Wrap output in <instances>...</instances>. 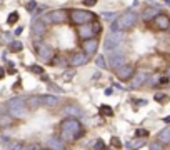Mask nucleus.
I'll list each match as a JSON object with an SVG mask.
<instances>
[{
	"label": "nucleus",
	"instance_id": "nucleus-1",
	"mask_svg": "<svg viewBox=\"0 0 170 150\" xmlns=\"http://www.w3.org/2000/svg\"><path fill=\"white\" fill-rule=\"evenodd\" d=\"M84 135V127H82L78 119H65L60 124V137L59 139L65 144H72L77 139Z\"/></svg>",
	"mask_w": 170,
	"mask_h": 150
},
{
	"label": "nucleus",
	"instance_id": "nucleus-2",
	"mask_svg": "<svg viewBox=\"0 0 170 150\" xmlns=\"http://www.w3.org/2000/svg\"><path fill=\"white\" fill-rule=\"evenodd\" d=\"M93 20H98V15L90 10H85V9H70L68 10V22L75 27L85 25V23H90Z\"/></svg>",
	"mask_w": 170,
	"mask_h": 150
},
{
	"label": "nucleus",
	"instance_id": "nucleus-3",
	"mask_svg": "<svg viewBox=\"0 0 170 150\" xmlns=\"http://www.w3.org/2000/svg\"><path fill=\"white\" fill-rule=\"evenodd\" d=\"M139 20V15L134 10H125L122 15H118L117 18L112 22V32H123L132 28Z\"/></svg>",
	"mask_w": 170,
	"mask_h": 150
},
{
	"label": "nucleus",
	"instance_id": "nucleus-4",
	"mask_svg": "<svg viewBox=\"0 0 170 150\" xmlns=\"http://www.w3.org/2000/svg\"><path fill=\"white\" fill-rule=\"evenodd\" d=\"M102 32V23L98 20H93L90 23H85V25H80L77 27V37L85 42V40H90V39H97Z\"/></svg>",
	"mask_w": 170,
	"mask_h": 150
},
{
	"label": "nucleus",
	"instance_id": "nucleus-5",
	"mask_svg": "<svg viewBox=\"0 0 170 150\" xmlns=\"http://www.w3.org/2000/svg\"><path fill=\"white\" fill-rule=\"evenodd\" d=\"M45 25H60V23L67 22L68 20V9H55V10H50L42 17Z\"/></svg>",
	"mask_w": 170,
	"mask_h": 150
},
{
	"label": "nucleus",
	"instance_id": "nucleus-6",
	"mask_svg": "<svg viewBox=\"0 0 170 150\" xmlns=\"http://www.w3.org/2000/svg\"><path fill=\"white\" fill-rule=\"evenodd\" d=\"M5 105H7V108H9L10 115L14 117V119H23V117H25V113H27L25 99H22V97H14V99H10Z\"/></svg>",
	"mask_w": 170,
	"mask_h": 150
},
{
	"label": "nucleus",
	"instance_id": "nucleus-7",
	"mask_svg": "<svg viewBox=\"0 0 170 150\" xmlns=\"http://www.w3.org/2000/svg\"><path fill=\"white\" fill-rule=\"evenodd\" d=\"M107 67H110L112 70H117L120 65H123L125 63V54H123L122 50H118V48H115V50L112 52H107Z\"/></svg>",
	"mask_w": 170,
	"mask_h": 150
},
{
	"label": "nucleus",
	"instance_id": "nucleus-8",
	"mask_svg": "<svg viewBox=\"0 0 170 150\" xmlns=\"http://www.w3.org/2000/svg\"><path fill=\"white\" fill-rule=\"evenodd\" d=\"M35 52H37V55H39V59L45 63H50V60L53 59V55H55L53 48L45 42H35Z\"/></svg>",
	"mask_w": 170,
	"mask_h": 150
},
{
	"label": "nucleus",
	"instance_id": "nucleus-9",
	"mask_svg": "<svg viewBox=\"0 0 170 150\" xmlns=\"http://www.w3.org/2000/svg\"><path fill=\"white\" fill-rule=\"evenodd\" d=\"M122 42H123V34L122 32H110V34L105 37L103 48H105V52H112V50H115V48H118Z\"/></svg>",
	"mask_w": 170,
	"mask_h": 150
},
{
	"label": "nucleus",
	"instance_id": "nucleus-10",
	"mask_svg": "<svg viewBox=\"0 0 170 150\" xmlns=\"http://www.w3.org/2000/svg\"><path fill=\"white\" fill-rule=\"evenodd\" d=\"M30 32H32V37H34L35 40L37 39H42L45 34H47V25L44 23L42 18H34L30 23Z\"/></svg>",
	"mask_w": 170,
	"mask_h": 150
},
{
	"label": "nucleus",
	"instance_id": "nucleus-11",
	"mask_svg": "<svg viewBox=\"0 0 170 150\" xmlns=\"http://www.w3.org/2000/svg\"><path fill=\"white\" fill-rule=\"evenodd\" d=\"M135 74V67L130 65V63H123V65H120L117 70H115V75H117L118 80H122V82H127V80H130L132 77Z\"/></svg>",
	"mask_w": 170,
	"mask_h": 150
},
{
	"label": "nucleus",
	"instance_id": "nucleus-12",
	"mask_svg": "<svg viewBox=\"0 0 170 150\" xmlns=\"http://www.w3.org/2000/svg\"><path fill=\"white\" fill-rule=\"evenodd\" d=\"M153 20V28L155 30H159V32H165V30H168V25H170V17L167 14H159V15H155V17L152 18Z\"/></svg>",
	"mask_w": 170,
	"mask_h": 150
},
{
	"label": "nucleus",
	"instance_id": "nucleus-13",
	"mask_svg": "<svg viewBox=\"0 0 170 150\" xmlns=\"http://www.w3.org/2000/svg\"><path fill=\"white\" fill-rule=\"evenodd\" d=\"M98 39H90V40H85L84 43H82V52L89 57H95L97 55V50H98Z\"/></svg>",
	"mask_w": 170,
	"mask_h": 150
},
{
	"label": "nucleus",
	"instance_id": "nucleus-14",
	"mask_svg": "<svg viewBox=\"0 0 170 150\" xmlns=\"http://www.w3.org/2000/svg\"><path fill=\"white\" fill-rule=\"evenodd\" d=\"M89 60H90V59H89V57H87L82 50H80V52H73V54L68 57V65L73 67V68H77V67L85 65Z\"/></svg>",
	"mask_w": 170,
	"mask_h": 150
},
{
	"label": "nucleus",
	"instance_id": "nucleus-15",
	"mask_svg": "<svg viewBox=\"0 0 170 150\" xmlns=\"http://www.w3.org/2000/svg\"><path fill=\"white\" fill-rule=\"evenodd\" d=\"M62 112H64V115L67 117V119H80V117H84L82 108L78 107V105H75V103H67V105H64Z\"/></svg>",
	"mask_w": 170,
	"mask_h": 150
},
{
	"label": "nucleus",
	"instance_id": "nucleus-16",
	"mask_svg": "<svg viewBox=\"0 0 170 150\" xmlns=\"http://www.w3.org/2000/svg\"><path fill=\"white\" fill-rule=\"evenodd\" d=\"M147 80H148V74H147V72H145V70H139V72H135L134 77L130 79V87L132 88H139V87H142Z\"/></svg>",
	"mask_w": 170,
	"mask_h": 150
},
{
	"label": "nucleus",
	"instance_id": "nucleus-17",
	"mask_svg": "<svg viewBox=\"0 0 170 150\" xmlns=\"http://www.w3.org/2000/svg\"><path fill=\"white\" fill-rule=\"evenodd\" d=\"M40 103L48 107V108H53L60 103V99L53 94H45V95H40Z\"/></svg>",
	"mask_w": 170,
	"mask_h": 150
},
{
	"label": "nucleus",
	"instance_id": "nucleus-18",
	"mask_svg": "<svg viewBox=\"0 0 170 150\" xmlns=\"http://www.w3.org/2000/svg\"><path fill=\"white\" fill-rule=\"evenodd\" d=\"M65 147H67V144L62 142L59 137H50V139H47V148H50V150H65Z\"/></svg>",
	"mask_w": 170,
	"mask_h": 150
},
{
	"label": "nucleus",
	"instance_id": "nucleus-19",
	"mask_svg": "<svg viewBox=\"0 0 170 150\" xmlns=\"http://www.w3.org/2000/svg\"><path fill=\"white\" fill-rule=\"evenodd\" d=\"M40 95H30L25 99V107L27 110H37V108L40 107Z\"/></svg>",
	"mask_w": 170,
	"mask_h": 150
},
{
	"label": "nucleus",
	"instance_id": "nucleus-20",
	"mask_svg": "<svg viewBox=\"0 0 170 150\" xmlns=\"http://www.w3.org/2000/svg\"><path fill=\"white\" fill-rule=\"evenodd\" d=\"M160 12L159 9H157L155 5H150V7H145L143 12H142V20H145V22H148V20H152L155 15H159Z\"/></svg>",
	"mask_w": 170,
	"mask_h": 150
},
{
	"label": "nucleus",
	"instance_id": "nucleus-21",
	"mask_svg": "<svg viewBox=\"0 0 170 150\" xmlns=\"http://www.w3.org/2000/svg\"><path fill=\"white\" fill-rule=\"evenodd\" d=\"M157 142H160L162 145H168L170 144V127H165L164 130L159 132V135H157Z\"/></svg>",
	"mask_w": 170,
	"mask_h": 150
},
{
	"label": "nucleus",
	"instance_id": "nucleus-22",
	"mask_svg": "<svg viewBox=\"0 0 170 150\" xmlns=\"http://www.w3.org/2000/svg\"><path fill=\"white\" fill-rule=\"evenodd\" d=\"M14 122H15V119L10 115V113H0V127H2V128L12 127Z\"/></svg>",
	"mask_w": 170,
	"mask_h": 150
},
{
	"label": "nucleus",
	"instance_id": "nucleus-23",
	"mask_svg": "<svg viewBox=\"0 0 170 150\" xmlns=\"http://www.w3.org/2000/svg\"><path fill=\"white\" fill-rule=\"evenodd\" d=\"M145 144H147V140H145V139H139V137H135V139H132L130 142H127V148L139 150V148H142Z\"/></svg>",
	"mask_w": 170,
	"mask_h": 150
},
{
	"label": "nucleus",
	"instance_id": "nucleus-24",
	"mask_svg": "<svg viewBox=\"0 0 170 150\" xmlns=\"http://www.w3.org/2000/svg\"><path fill=\"white\" fill-rule=\"evenodd\" d=\"M50 65L53 67H65L68 65V59L64 55H53V59L50 60Z\"/></svg>",
	"mask_w": 170,
	"mask_h": 150
},
{
	"label": "nucleus",
	"instance_id": "nucleus-25",
	"mask_svg": "<svg viewBox=\"0 0 170 150\" xmlns=\"http://www.w3.org/2000/svg\"><path fill=\"white\" fill-rule=\"evenodd\" d=\"M25 142H20V140H12V142H9L7 144V148L9 150H23L25 148Z\"/></svg>",
	"mask_w": 170,
	"mask_h": 150
},
{
	"label": "nucleus",
	"instance_id": "nucleus-26",
	"mask_svg": "<svg viewBox=\"0 0 170 150\" xmlns=\"http://www.w3.org/2000/svg\"><path fill=\"white\" fill-rule=\"evenodd\" d=\"M22 48H23V43L19 42V40H14V42L9 43V50L12 54H19V52H22Z\"/></svg>",
	"mask_w": 170,
	"mask_h": 150
},
{
	"label": "nucleus",
	"instance_id": "nucleus-27",
	"mask_svg": "<svg viewBox=\"0 0 170 150\" xmlns=\"http://www.w3.org/2000/svg\"><path fill=\"white\" fill-rule=\"evenodd\" d=\"M95 65H97L98 68H107L105 55H97V57H95Z\"/></svg>",
	"mask_w": 170,
	"mask_h": 150
},
{
	"label": "nucleus",
	"instance_id": "nucleus-28",
	"mask_svg": "<svg viewBox=\"0 0 170 150\" xmlns=\"http://www.w3.org/2000/svg\"><path fill=\"white\" fill-rule=\"evenodd\" d=\"M117 17H118L117 12H103V14H102V18H105L107 22H114Z\"/></svg>",
	"mask_w": 170,
	"mask_h": 150
},
{
	"label": "nucleus",
	"instance_id": "nucleus-29",
	"mask_svg": "<svg viewBox=\"0 0 170 150\" xmlns=\"http://www.w3.org/2000/svg\"><path fill=\"white\" fill-rule=\"evenodd\" d=\"M100 113L102 115H107V117H112L114 115V110H112V107H109V105H100Z\"/></svg>",
	"mask_w": 170,
	"mask_h": 150
},
{
	"label": "nucleus",
	"instance_id": "nucleus-30",
	"mask_svg": "<svg viewBox=\"0 0 170 150\" xmlns=\"http://www.w3.org/2000/svg\"><path fill=\"white\" fill-rule=\"evenodd\" d=\"M17 22H19V12H12L9 15V18H7V23L9 25H15Z\"/></svg>",
	"mask_w": 170,
	"mask_h": 150
},
{
	"label": "nucleus",
	"instance_id": "nucleus-31",
	"mask_svg": "<svg viewBox=\"0 0 170 150\" xmlns=\"http://www.w3.org/2000/svg\"><path fill=\"white\" fill-rule=\"evenodd\" d=\"M47 87H48V90H50V94H52V92H55V94H64V90H62L57 83H53V82H48Z\"/></svg>",
	"mask_w": 170,
	"mask_h": 150
},
{
	"label": "nucleus",
	"instance_id": "nucleus-32",
	"mask_svg": "<svg viewBox=\"0 0 170 150\" xmlns=\"http://www.w3.org/2000/svg\"><path fill=\"white\" fill-rule=\"evenodd\" d=\"M135 137H139V139H147V137H148V130H145V128H137V130H135Z\"/></svg>",
	"mask_w": 170,
	"mask_h": 150
},
{
	"label": "nucleus",
	"instance_id": "nucleus-33",
	"mask_svg": "<svg viewBox=\"0 0 170 150\" xmlns=\"http://www.w3.org/2000/svg\"><path fill=\"white\" fill-rule=\"evenodd\" d=\"M155 100H157L159 103H167V102H168V95H167V94H157V95H155Z\"/></svg>",
	"mask_w": 170,
	"mask_h": 150
},
{
	"label": "nucleus",
	"instance_id": "nucleus-34",
	"mask_svg": "<svg viewBox=\"0 0 170 150\" xmlns=\"http://www.w3.org/2000/svg\"><path fill=\"white\" fill-rule=\"evenodd\" d=\"M28 70L34 72V74H37V75H44V68L39 67V65H30V67H28Z\"/></svg>",
	"mask_w": 170,
	"mask_h": 150
},
{
	"label": "nucleus",
	"instance_id": "nucleus-35",
	"mask_svg": "<svg viewBox=\"0 0 170 150\" xmlns=\"http://www.w3.org/2000/svg\"><path fill=\"white\" fill-rule=\"evenodd\" d=\"M110 145H112V147H115V148H120V147H122V142H120L118 137H112Z\"/></svg>",
	"mask_w": 170,
	"mask_h": 150
},
{
	"label": "nucleus",
	"instance_id": "nucleus-36",
	"mask_svg": "<svg viewBox=\"0 0 170 150\" xmlns=\"http://www.w3.org/2000/svg\"><path fill=\"white\" fill-rule=\"evenodd\" d=\"M148 148H150V150H165V148H164V145H162L160 142H157V140H155V142H152Z\"/></svg>",
	"mask_w": 170,
	"mask_h": 150
},
{
	"label": "nucleus",
	"instance_id": "nucleus-37",
	"mask_svg": "<svg viewBox=\"0 0 170 150\" xmlns=\"http://www.w3.org/2000/svg\"><path fill=\"white\" fill-rule=\"evenodd\" d=\"M25 9H27V12H34L37 9V2H35V0H30V2L25 5Z\"/></svg>",
	"mask_w": 170,
	"mask_h": 150
},
{
	"label": "nucleus",
	"instance_id": "nucleus-38",
	"mask_svg": "<svg viewBox=\"0 0 170 150\" xmlns=\"http://www.w3.org/2000/svg\"><path fill=\"white\" fill-rule=\"evenodd\" d=\"M40 148H42V147H40V144H27L23 150H40Z\"/></svg>",
	"mask_w": 170,
	"mask_h": 150
},
{
	"label": "nucleus",
	"instance_id": "nucleus-39",
	"mask_svg": "<svg viewBox=\"0 0 170 150\" xmlns=\"http://www.w3.org/2000/svg\"><path fill=\"white\" fill-rule=\"evenodd\" d=\"M95 150H105V144H103L102 140H97V144H95Z\"/></svg>",
	"mask_w": 170,
	"mask_h": 150
},
{
	"label": "nucleus",
	"instance_id": "nucleus-40",
	"mask_svg": "<svg viewBox=\"0 0 170 150\" xmlns=\"http://www.w3.org/2000/svg\"><path fill=\"white\" fill-rule=\"evenodd\" d=\"M97 2H98V0H84V2H82V3H84L85 7H93L95 3H97Z\"/></svg>",
	"mask_w": 170,
	"mask_h": 150
},
{
	"label": "nucleus",
	"instance_id": "nucleus-41",
	"mask_svg": "<svg viewBox=\"0 0 170 150\" xmlns=\"http://www.w3.org/2000/svg\"><path fill=\"white\" fill-rule=\"evenodd\" d=\"M73 74H75L73 70H67V74H64V80H70L73 77Z\"/></svg>",
	"mask_w": 170,
	"mask_h": 150
},
{
	"label": "nucleus",
	"instance_id": "nucleus-42",
	"mask_svg": "<svg viewBox=\"0 0 170 150\" xmlns=\"http://www.w3.org/2000/svg\"><path fill=\"white\" fill-rule=\"evenodd\" d=\"M159 83H160V85L168 83V77H160V79H159Z\"/></svg>",
	"mask_w": 170,
	"mask_h": 150
},
{
	"label": "nucleus",
	"instance_id": "nucleus-43",
	"mask_svg": "<svg viewBox=\"0 0 170 150\" xmlns=\"http://www.w3.org/2000/svg\"><path fill=\"white\" fill-rule=\"evenodd\" d=\"M0 113H9V108H7V105H5V103L0 105Z\"/></svg>",
	"mask_w": 170,
	"mask_h": 150
},
{
	"label": "nucleus",
	"instance_id": "nucleus-44",
	"mask_svg": "<svg viewBox=\"0 0 170 150\" xmlns=\"http://www.w3.org/2000/svg\"><path fill=\"white\" fill-rule=\"evenodd\" d=\"M22 32H23V28H22V27H17V30H15L14 34H15V35H20Z\"/></svg>",
	"mask_w": 170,
	"mask_h": 150
},
{
	"label": "nucleus",
	"instance_id": "nucleus-45",
	"mask_svg": "<svg viewBox=\"0 0 170 150\" xmlns=\"http://www.w3.org/2000/svg\"><path fill=\"white\" fill-rule=\"evenodd\" d=\"M5 74H7V72H5V70H3V68H2V67H0V80H2V79H3V77H5Z\"/></svg>",
	"mask_w": 170,
	"mask_h": 150
},
{
	"label": "nucleus",
	"instance_id": "nucleus-46",
	"mask_svg": "<svg viewBox=\"0 0 170 150\" xmlns=\"http://www.w3.org/2000/svg\"><path fill=\"white\" fill-rule=\"evenodd\" d=\"M164 122H165V124H170V115H168V117H164Z\"/></svg>",
	"mask_w": 170,
	"mask_h": 150
},
{
	"label": "nucleus",
	"instance_id": "nucleus-47",
	"mask_svg": "<svg viewBox=\"0 0 170 150\" xmlns=\"http://www.w3.org/2000/svg\"><path fill=\"white\" fill-rule=\"evenodd\" d=\"M165 2H167V3H168V7H170V0H165Z\"/></svg>",
	"mask_w": 170,
	"mask_h": 150
},
{
	"label": "nucleus",
	"instance_id": "nucleus-48",
	"mask_svg": "<svg viewBox=\"0 0 170 150\" xmlns=\"http://www.w3.org/2000/svg\"><path fill=\"white\" fill-rule=\"evenodd\" d=\"M40 150H50V148H40Z\"/></svg>",
	"mask_w": 170,
	"mask_h": 150
},
{
	"label": "nucleus",
	"instance_id": "nucleus-49",
	"mask_svg": "<svg viewBox=\"0 0 170 150\" xmlns=\"http://www.w3.org/2000/svg\"><path fill=\"white\" fill-rule=\"evenodd\" d=\"M168 77H170V68H168Z\"/></svg>",
	"mask_w": 170,
	"mask_h": 150
},
{
	"label": "nucleus",
	"instance_id": "nucleus-50",
	"mask_svg": "<svg viewBox=\"0 0 170 150\" xmlns=\"http://www.w3.org/2000/svg\"><path fill=\"white\" fill-rule=\"evenodd\" d=\"M168 30H170V25H168Z\"/></svg>",
	"mask_w": 170,
	"mask_h": 150
}]
</instances>
